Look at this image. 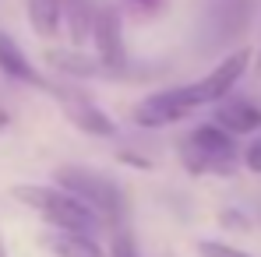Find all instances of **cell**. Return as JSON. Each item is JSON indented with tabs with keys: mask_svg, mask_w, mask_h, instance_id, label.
Returning a JSON list of instances; mask_svg holds the SVG:
<instances>
[{
	"mask_svg": "<svg viewBox=\"0 0 261 257\" xmlns=\"http://www.w3.org/2000/svg\"><path fill=\"white\" fill-rule=\"evenodd\" d=\"M25 208H32L36 215H43L53 229H67V233H85L95 236L106 222L92 212L88 205H82L74 194H67L64 187H43V183H18L11 190Z\"/></svg>",
	"mask_w": 261,
	"mask_h": 257,
	"instance_id": "6da1fadb",
	"label": "cell"
},
{
	"mask_svg": "<svg viewBox=\"0 0 261 257\" xmlns=\"http://www.w3.org/2000/svg\"><path fill=\"white\" fill-rule=\"evenodd\" d=\"M57 183L67 194H74L82 205H88L102 222H120L127 215V194H124V187L113 176H106V173L88 169V166H60L57 169Z\"/></svg>",
	"mask_w": 261,
	"mask_h": 257,
	"instance_id": "7a4b0ae2",
	"label": "cell"
},
{
	"mask_svg": "<svg viewBox=\"0 0 261 257\" xmlns=\"http://www.w3.org/2000/svg\"><path fill=\"white\" fill-rule=\"evenodd\" d=\"M180 162L198 176L201 173L229 176L240 162V152L229 130H222L219 124H201L180 141Z\"/></svg>",
	"mask_w": 261,
	"mask_h": 257,
	"instance_id": "3957f363",
	"label": "cell"
},
{
	"mask_svg": "<svg viewBox=\"0 0 261 257\" xmlns=\"http://www.w3.org/2000/svg\"><path fill=\"white\" fill-rule=\"evenodd\" d=\"M247 64H251V49H237V53H229L222 64H216L201 81H194V85H184V95H187V102H191V109H198V106H208V102H219V99H226L237 81L244 78V71H247Z\"/></svg>",
	"mask_w": 261,
	"mask_h": 257,
	"instance_id": "277c9868",
	"label": "cell"
},
{
	"mask_svg": "<svg viewBox=\"0 0 261 257\" xmlns=\"http://www.w3.org/2000/svg\"><path fill=\"white\" fill-rule=\"evenodd\" d=\"M49 95H53V99L64 106L67 120H71L78 130H85V134H92V137H113V134H117V124L110 120V113H106L102 106H95L85 92H78V88H64V85H53V88H49Z\"/></svg>",
	"mask_w": 261,
	"mask_h": 257,
	"instance_id": "5b68a950",
	"label": "cell"
},
{
	"mask_svg": "<svg viewBox=\"0 0 261 257\" xmlns=\"http://www.w3.org/2000/svg\"><path fill=\"white\" fill-rule=\"evenodd\" d=\"M187 113H194V109H191V102L184 95V85H180V88H166V92L145 95L134 106V124L148 127V130H159V127H170L176 120H184Z\"/></svg>",
	"mask_w": 261,
	"mask_h": 257,
	"instance_id": "8992f818",
	"label": "cell"
},
{
	"mask_svg": "<svg viewBox=\"0 0 261 257\" xmlns=\"http://www.w3.org/2000/svg\"><path fill=\"white\" fill-rule=\"evenodd\" d=\"M92 46H95V56L113 67L117 74L127 71V49L120 39V18L113 7H95V25H92Z\"/></svg>",
	"mask_w": 261,
	"mask_h": 257,
	"instance_id": "52a82bcc",
	"label": "cell"
},
{
	"mask_svg": "<svg viewBox=\"0 0 261 257\" xmlns=\"http://www.w3.org/2000/svg\"><path fill=\"white\" fill-rule=\"evenodd\" d=\"M216 124L229 134H258L261 130V106L251 99H219Z\"/></svg>",
	"mask_w": 261,
	"mask_h": 257,
	"instance_id": "ba28073f",
	"label": "cell"
},
{
	"mask_svg": "<svg viewBox=\"0 0 261 257\" xmlns=\"http://www.w3.org/2000/svg\"><path fill=\"white\" fill-rule=\"evenodd\" d=\"M0 71H4L7 78L21 81V85L43 88V92H49V88H53L43 74H39V67H36V64H29V56L21 53V46L14 43L7 32H0Z\"/></svg>",
	"mask_w": 261,
	"mask_h": 257,
	"instance_id": "9c48e42d",
	"label": "cell"
},
{
	"mask_svg": "<svg viewBox=\"0 0 261 257\" xmlns=\"http://www.w3.org/2000/svg\"><path fill=\"white\" fill-rule=\"evenodd\" d=\"M46 250L53 257H106L102 247L95 243V236H85V233H67V229H53L43 236Z\"/></svg>",
	"mask_w": 261,
	"mask_h": 257,
	"instance_id": "30bf717a",
	"label": "cell"
},
{
	"mask_svg": "<svg viewBox=\"0 0 261 257\" xmlns=\"http://www.w3.org/2000/svg\"><path fill=\"white\" fill-rule=\"evenodd\" d=\"M92 25H95V7L85 0H64V18L60 28H67V36L78 46L92 43Z\"/></svg>",
	"mask_w": 261,
	"mask_h": 257,
	"instance_id": "8fae6325",
	"label": "cell"
},
{
	"mask_svg": "<svg viewBox=\"0 0 261 257\" xmlns=\"http://www.w3.org/2000/svg\"><path fill=\"white\" fill-rule=\"evenodd\" d=\"M49 60L57 64V71L74 74V78H117V71L106 67L99 56L88 60V56H82V53H49Z\"/></svg>",
	"mask_w": 261,
	"mask_h": 257,
	"instance_id": "7c38bea8",
	"label": "cell"
},
{
	"mask_svg": "<svg viewBox=\"0 0 261 257\" xmlns=\"http://www.w3.org/2000/svg\"><path fill=\"white\" fill-rule=\"evenodd\" d=\"M60 18H64V0H29V21L43 39H53L60 32Z\"/></svg>",
	"mask_w": 261,
	"mask_h": 257,
	"instance_id": "4fadbf2b",
	"label": "cell"
},
{
	"mask_svg": "<svg viewBox=\"0 0 261 257\" xmlns=\"http://www.w3.org/2000/svg\"><path fill=\"white\" fill-rule=\"evenodd\" d=\"M110 257H138V243L130 236V229H117L113 233V247H110Z\"/></svg>",
	"mask_w": 261,
	"mask_h": 257,
	"instance_id": "5bb4252c",
	"label": "cell"
},
{
	"mask_svg": "<svg viewBox=\"0 0 261 257\" xmlns=\"http://www.w3.org/2000/svg\"><path fill=\"white\" fill-rule=\"evenodd\" d=\"M198 250H201V257H251L244 250H237V247H229V243H216V240L198 243Z\"/></svg>",
	"mask_w": 261,
	"mask_h": 257,
	"instance_id": "9a60e30c",
	"label": "cell"
},
{
	"mask_svg": "<svg viewBox=\"0 0 261 257\" xmlns=\"http://www.w3.org/2000/svg\"><path fill=\"white\" fill-rule=\"evenodd\" d=\"M240 159H244V166H247L251 173H261V137H254V141L244 148V155H240Z\"/></svg>",
	"mask_w": 261,
	"mask_h": 257,
	"instance_id": "2e32d148",
	"label": "cell"
},
{
	"mask_svg": "<svg viewBox=\"0 0 261 257\" xmlns=\"http://www.w3.org/2000/svg\"><path fill=\"white\" fill-rule=\"evenodd\" d=\"M7 120H11V117H7V109H4V106H0V130L7 127Z\"/></svg>",
	"mask_w": 261,
	"mask_h": 257,
	"instance_id": "e0dca14e",
	"label": "cell"
},
{
	"mask_svg": "<svg viewBox=\"0 0 261 257\" xmlns=\"http://www.w3.org/2000/svg\"><path fill=\"white\" fill-rule=\"evenodd\" d=\"M130 4H138V7H152V4H159V0H130Z\"/></svg>",
	"mask_w": 261,
	"mask_h": 257,
	"instance_id": "ac0fdd59",
	"label": "cell"
},
{
	"mask_svg": "<svg viewBox=\"0 0 261 257\" xmlns=\"http://www.w3.org/2000/svg\"><path fill=\"white\" fill-rule=\"evenodd\" d=\"M254 74L261 78V49H258V64H254Z\"/></svg>",
	"mask_w": 261,
	"mask_h": 257,
	"instance_id": "d6986e66",
	"label": "cell"
},
{
	"mask_svg": "<svg viewBox=\"0 0 261 257\" xmlns=\"http://www.w3.org/2000/svg\"><path fill=\"white\" fill-rule=\"evenodd\" d=\"M0 257H7V250H4V243H0Z\"/></svg>",
	"mask_w": 261,
	"mask_h": 257,
	"instance_id": "ffe728a7",
	"label": "cell"
}]
</instances>
